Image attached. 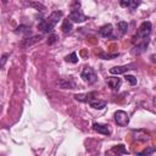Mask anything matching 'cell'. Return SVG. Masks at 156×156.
<instances>
[{
	"instance_id": "7a4b0ae2",
	"label": "cell",
	"mask_w": 156,
	"mask_h": 156,
	"mask_svg": "<svg viewBox=\"0 0 156 156\" xmlns=\"http://www.w3.org/2000/svg\"><path fill=\"white\" fill-rule=\"evenodd\" d=\"M150 33H151V22L149 21H144L139 28L136 29V33L134 34V37L132 38V44L135 46L143 41H145L146 39H149L150 37Z\"/></svg>"
},
{
	"instance_id": "5bb4252c",
	"label": "cell",
	"mask_w": 156,
	"mask_h": 156,
	"mask_svg": "<svg viewBox=\"0 0 156 156\" xmlns=\"http://www.w3.org/2000/svg\"><path fill=\"white\" fill-rule=\"evenodd\" d=\"M40 39H41V35H34V37H30V38H26V39L22 40L21 45H22L23 48H27V46H30L32 44L39 41Z\"/></svg>"
},
{
	"instance_id": "2e32d148",
	"label": "cell",
	"mask_w": 156,
	"mask_h": 156,
	"mask_svg": "<svg viewBox=\"0 0 156 156\" xmlns=\"http://www.w3.org/2000/svg\"><path fill=\"white\" fill-rule=\"evenodd\" d=\"M56 84L60 88H62V89H73L74 88V83L71 82V80H68V79H58L56 82Z\"/></svg>"
},
{
	"instance_id": "e0dca14e",
	"label": "cell",
	"mask_w": 156,
	"mask_h": 156,
	"mask_svg": "<svg viewBox=\"0 0 156 156\" xmlns=\"http://www.w3.org/2000/svg\"><path fill=\"white\" fill-rule=\"evenodd\" d=\"M89 105H90L93 108H95V110H102V108H105V107H106V101H104V100H99V99H95V100L90 101V102H89Z\"/></svg>"
},
{
	"instance_id": "4fadbf2b",
	"label": "cell",
	"mask_w": 156,
	"mask_h": 156,
	"mask_svg": "<svg viewBox=\"0 0 156 156\" xmlns=\"http://www.w3.org/2000/svg\"><path fill=\"white\" fill-rule=\"evenodd\" d=\"M121 4V6H123V7H129L130 10H135L140 4H141V1H136V0H123V1H121L119 2Z\"/></svg>"
},
{
	"instance_id": "5b68a950",
	"label": "cell",
	"mask_w": 156,
	"mask_h": 156,
	"mask_svg": "<svg viewBox=\"0 0 156 156\" xmlns=\"http://www.w3.org/2000/svg\"><path fill=\"white\" fill-rule=\"evenodd\" d=\"M115 121L119 127H126L129 123V116H128L127 112H124L122 110H118V111L115 112Z\"/></svg>"
},
{
	"instance_id": "3957f363",
	"label": "cell",
	"mask_w": 156,
	"mask_h": 156,
	"mask_svg": "<svg viewBox=\"0 0 156 156\" xmlns=\"http://www.w3.org/2000/svg\"><path fill=\"white\" fill-rule=\"evenodd\" d=\"M80 77H82V79H83L88 85L94 84V83L96 82V79H98V77H96L94 69H93L91 67H89V66H85V67L83 68Z\"/></svg>"
},
{
	"instance_id": "30bf717a",
	"label": "cell",
	"mask_w": 156,
	"mask_h": 156,
	"mask_svg": "<svg viewBox=\"0 0 156 156\" xmlns=\"http://www.w3.org/2000/svg\"><path fill=\"white\" fill-rule=\"evenodd\" d=\"M112 32H113L112 24L107 23V24L102 26V27L99 29V35H101V37H104V38H110V37H112Z\"/></svg>"
},
{
	"instance_id": "6da1fadb",
	"label": "cell",
	"mask_w": 156,
	"mask_h": 156,
	"mask_svg": "<svg viewBox=\"0 0 156 156\" xmlns=\"http://www.w3.org/2000/svg\"><path fill=\"white\" fill-rule=\"evenodd\" d=\"M61 17H62V11H54L50 13L48 18L40 20V22L38 23V28L44 33H51Z\"/></svg>"
},
{
	"instance_id": "83f0119b",
	"label": "cell",
	"mask_w": 156,
	"mask_h": 156,
	"mask_svg": "<svg viewBox=\"0 0 156 156\" xmlns=\"http://www.w3.org/2000/svg\"><path fill=\"white\" fill-rule=\"evenodd\" d=\"M106 156H121V155L115 154V152H112V151H107V152H106Z\"/></svg>"
},
{
	"instance_id": "d6986e66",
	"label": "cell",
	"mask_w": 156,
	"mask_h": 156,
	"mask_svg": "<svg viewBox=\"0 0 156 156\" xmlns=\"http://www.w3.org/2000/svg\"><path fill=\"white\" fill-rule=\"evenodd\" d=\"M111 151L112 152H115V154H118V155H128L129 152L127 151V149L124 147V145L123 144H118V145H116V146H113L112 149H111Z\"/></svg>"
},
{
	"instance_id": "d4e9b609",
	"label": "cell",
	"mask_w": 156,
	"mask_h": 156,
	"mask_svg": "<svg viewBox=\"0 0 156 156\" xmlns=\"http://www.w3.org/2000/svg\"><path fill=\"white\" fill-rule=\"evenodd\" d=\"M57 39H58V37H57L56 34H54V33H52V34L49 37V39H48V44H49V45H52L54 43H56V41H57Z\"/></svg>"
},
{
	"instance_id": "277c9868",
	"label": "cell",
	"mask_w": 156,
	"mask_h": 156,
	"mask_svg": "<svg viewBox=\"0 0 156 156\" xmlns=\"http://www.w3.org/2000/svg\"><path fill=\"white\" fill-rule=\"evenodd\" d=\"M68 18L74 23H82L88 20V17L79 10V9H72V11L68 15Z\"/></svg>"
},
{
	"instance_id": "44dd1931",
	"label": "cell",
	"mask_w": 156,
	"mask_h": 156,
	"mask_svg": "<svg viewBox=\"0 0 156 156\" xmlns=\"http://www.w3.org/2000/svg\"><path fill=\"white\" fill-rule=\"evenodd\" d=\"M117 28H118V30H119V35H123V34H126L127 30H128V23L121 21V22H118Z\"/></svg>"
},
{
	"instance_id": "484cf974",
	"label": "cell",
	"mask_w": 156,
	"mask_h": 156,
	"mask_svg": "<svg viewBox=\"0 0 156 156\" xmlns=\"http://www.w3.org/2000/svg\"><path fill=\"white\" fill-rule=\"evenodd\" d=\"M116 56H117V54H115V55H105L104 52H101V54H100V57H102L104 60H110V58L116 57Z\"/></svg>"
},
{
	"instance_id": "cb8c5ba5",
	"label": "cell",
	"mask_w": 156,
	"mask_h": 156,
	"mask_svg": "<svg viewBox=\"0 0 156 156\" xmlns=\"http://www.w3.org/2000/svg\"><path fill=\"white\" fill-rule=\"evenodd\" d=\"M126 80H127V82H129V84H130V85H135V84L138 83L136 78H135L134 76H130V74H127V76H126Z\"/></svg>"
},
{
	"instance_id": "52a82bcc",
	"label": "cell",
	"mask_w": 156,
	"mask_h": 156,
	"mask_svg": "<svg viewBox=\"0 0 156 156\" xmlns=\"http://www.w3.org/2000/svg\"><path fill=\"white\" fill-rule=\"evenodd\" d=\"M95 96H96V93L91 91V93H87V94H76L74 99L77 101H82V102H90V101L95 100Z\"/></svg>"
},
{
	"instance_id": "f1b7e54d",
	"label": "cell",
	"mask_w": 156,
	"mask_h": 156,
	"mask_svg": "<svg viewBox=\"0 0 156 156\" xmlns=\"http://www.w3.org/2000/svg\"><path fill=\"white\" fill-rule=\"evenodd\" d=\"M152 104H154V106L156 107V95L154 96V99H152Z\"/></svg>"
},
{
	"instance_id": "8fae6325",
	"label": "cell",
	"mask_w": 156,
	"mask_h": 156,
	"mask_svg": "<svg viewBox=\"0 0 156 156\" xmlns=\"http://www.w3.org/2000/svg\"><path fill=\"white\" fill-rule=\"evenodd\" d=\"M133 138L138 141H147L149 140V135L147 133H145V130L139 129V130H133Z\"/></svg>"
},
{
	"instance_id": "ffe728a7",
	"label": "cell",
	"mask_w": 156,
	"mask_h": 156,
	"mask_svg": "<svg viewBox=\"0 0 156 156\" xmlns=\"http://www.w3.org/2000/svg\"><path fill=\"white\" fill-rule=\"evenodd\" d=\"M154 152H156V146H147V147L144 149L143 151L138 152L136 156H151Z\"/></svg>"
},
{
	"instance_id": "7c38bea8",
	"label": "cell",
	"mask_w": 156,
	"mask_h": 156,
	"mask_svg": "<svg viewBox=\"0 0 156 156\" xmlns=\"http://www.w3.org/2000/svg\"><path fill=\"white\" fill-rule=\"evenodd\" d=\"M149 41H150V38H149V39H146L145 41H143V43H140V44L135 45V46H134V49L132 50V52H133L134 55H139V54L144 52V51H145V49H146V48H147V45H149Z\"/></svg>"
},
{
	"instance_id": "4316f807",
	"label": "cell",
	"mask_w": 156,
	"mask_h": 156,
	"mask_svg": "<svg viewBox=\"0 0 156 156\" xmlns=\"http://www.w3.org/2000/svg\"><path fill=\"white\" fill-rule=\"evenodd\" d=\"M9 56V54H4L2 55V57H1V66L4 67V65H5V61H6V57Z\"/></svg>"
},
{
	"instance_id": "7402d4cb",
	"label": "cell",
	"mask_w": 156,
	"mask_h": 156,
	"mask_svg": "<svg viewBox=\"0 0 156 156\" xmlns=\"http://www.w3.org/2000/svg\"><path fill=\"white\" fill-rule=\"evenodd\" d=\"M65 61L69 62V63H77L78 62V56H77L76 52H72V54H69V55H67L65 57Z\"/></svg>"
},
{
	"instance_id": "ba28073f",
	"label": "cell",
	"mask_w": 156,
	"mask_h": 156,
	"mask_svg": "<svg viewBox=\"0 0 156 156\" xmlns=\"http://www.w3.org/2000/svg\"><path fill=\"white\" fill-rule=\"evenodd\" d=\"M121 84H122V80H121V78H118V77H110V78L107 79V85L111 88L112 91H118Z\"/></svg>"
},
{
	"instance_id": "ac0fdd59",
	"label": "cell",
	"mask_w": 156,
	"mask_h": 156,
	"mask_svg": "<svg viewBox=\"0 0 156 156\" xmlns=\"http://www.w3.org/2000/svg\"><path fill=\"white\" fill-rule=\"evenodd\" d=\"M15 33H16V34H23V35H30V34H32V30H30V27L22 24V26L17 27V28L15 29Z\"/></svg>"
},
{
	"instance_id": "8992f818",
	"label": "cell",
	"mask_w": 156,
	"mask_h": 156,
	"mask_svg": "<svg viewBox=\"0 0 156 156\" xmlns=\"http://www.w3.org/2000/svg\"><path fill=\"white\" fill-rule=\"evenodd\" d=\"M130 69H135L134 68V65H124V66H115V67H111L110 68V73L111 74H122V73H126Z\"/></svg>"
},
{
	"instance_id": "9a60e30c",
	"label": "cell",
	"mask_w": 156,
	"mask_h": 156,
	"mask_svg": "<svg viewBox=\"0 0 156 156\" xmlns=\"http://www.w3.org/2000/svg\"><path fill=\"white\" fill-rule=\"evenodd\" d=\"M61 29H62V32H63L65 34H68V33H71V32H72V29H73V24H72V21H71L69 18H66V20H63V22H62V26H61Z\"/></svg>"
},
{
	"instance_id": "603a6c76",
	"label": "cell",
	"mask_w": 156,
	"mask_h": 156,
	"mask_svg": "<svg viewBox=\"0 0 156 156\" xmlns=\"http://www.w3.org/2000/svg\"><path fill=\"white\" fill-rule=\"evenodd\" d=\"M28 5L32 6V7H34V9H37V10H39V11H44V10H45V6H44L43 4H40V2H34V1H32V2H28Z\"/></svg>"
},
{
	"instance_id": "9c48e42d",
	"label": "cell",
	"mask_w": 156,
	"mask_h": 156,
	"mask_svg": "<svg viewBox=\"0 0 156 156\" xmlns=\"http://www.w3.org/2000/svg\"><path fill=\"white\" fill-rule=\"evenodd\" d=\"M93 129L96 133H100L102 135H110L111 134L108 127L106 124H102V123H93Z\"/></svg>"
}]
</instances>
